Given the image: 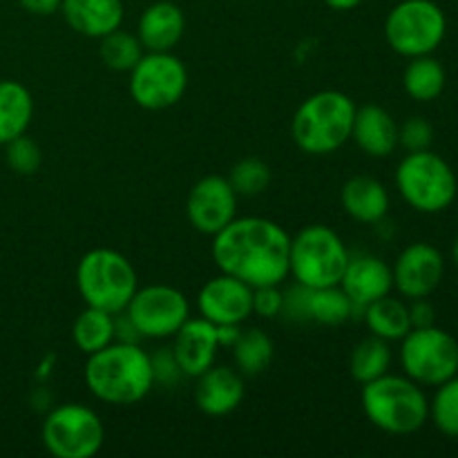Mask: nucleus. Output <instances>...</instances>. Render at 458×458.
I'll return each instance as SVG.
<instances>
[{"instance_id":"1","label":"nucleus","mask_w":458,"mask_h":458,"mask_svg":"<svg viewBox=\"0 0 458 458\" xmlns=\"http://www.w3.org/2000/svg\"><path fill=\"white\" fill-rule=\"evenodd\" d=\"M291 235L267 217H235L213 235L215 264L249 286L282 284L289 277Z\"/></svg>"},{"instance_id":"2","label":"nucleus","mask_w":458,"mask_h":458,"mask_svg":"<svg viewBox=\"0 0 458 458\" xmlns=\"http://www.w3.org/2000/svg\"><path fill=\"white\" fill-rule=\"evenodd\" d=\"M83 378L97 401L119 407L141 403L157 383L150 353L123 340L88 356Z\"/></svg>"},{"instance_id":"3","label":"nucleus","mask_w":458,"mask_h":458,"mask_svg":"<svg viewBox=\"0 0 458 458\" xmlns=\"http://www.w3.org/2000/svg\"><path fill=\"white\" fill-rule=\"evenodd\" d=\"M356 103L338 89H322L304 98L291 121L293 143L307 155H331L352 139Z\"/></svg>"},{"instance_id":"4","label":"nucleus","mask_w":458,"mask_h":458,"mask_svg":"<svg viewBox=\"0 0 458 458\" xmlns=\"http://www.w3.org/2000/svg\"><path fill=\"white\" fill-rule=\"evenodd\" d=\"M360 405L374 428L394 437H407L429 420V401L423 387L407 376L385 374L362 385Z\"/></svg>"},{"instance_id":"5","label":"nucleus","mask_w":458,"mask_h":458,"mask_svg":"<svg viewBox=\"0 0 458 458\" xmlns=\"http://www.w3.org/2000/svg\"><path fill=\"white\" fill-rule=\"evenodd\" d=\"M76 289L88 307L121 316L139 289L132 262L114 249H92L76 267Z\"/></svg>"},{"instance_id":"6","label":"nucleus","mask_w":458,"mask_h":458,"mask_svg":"<svg viewBox=\"0 0 458 458\" xmlns=\"http://www.w3.org/2000/svg\"><path fill=\"white\" fill-rule=\"evenodd\" d=\"M349 258L352 253L347 244L334 228L325 224H311L291 237L289 276H293L295 282L307 289L338 286Z\"/></svg>"},{"instance_id":"7","label":"nucleus","mask_w":458,"mask_h":458,"mask_svg":"<svg viewBox=\"0 0 458 458\" xmlns=\"http://www.w3.org/2000/svg\"><path fill=\"white\" fill-rule=\"evenodd\" d=\"M396 188L416 213L437 215L456 199L458 182L452 165L432 150L407 152L396 168Z\"/></svg>"},{"instance_id":"8","label":"nucleus","mask_w":458,"mask_h":458,"mask_svg":"<svg viewBox=\"0 0 458 458\" xmlns=\"http://www.w3.org/2000/svg\"><path fill=\"white\" fill-rule=\"evenodd\" d=\"M447 34L445 12L434 0H401L385 18L389 47L405 58L434 54Z\"/></svg>"},{"instance_id":"9","label":"nucleus","mask_w":458,"mask_h":458,"mask_svg":"<svg viewBox=\"0 0 458 458\" xmlns=\"http://www.w3.org/2000/svg\"><path fill=\"white\" fill-rule=\"evenodd\" d=\"M40 441L56 458H92L106 443V428L88 405L65 403L45 416Z\"/></svg>"},{"instance_id":"10","label":"nucleus","mask_w":458,"mask_h":458,"mask_svg":"<svg viewBox=\"0 0 458 458\" xmlns=\"http://www.w3.org/2000/svg\"><path fill=\"white\" fill-rule=\"evenodd\" d=\"M401 365L420 387H438L458 374V340L437 325L411 329L401 340Z\"/></svg>"},{"instance_id":"11","label":"nucleus","mask_w":458,"mask_h":458,"mask_svg":"<svg viewBox=\"0 0 458 458\" xmlns=\"http://www.w3.org/2000/svg\"><path fill=\"white\" fill-rule=\"evenodd\" d=\"M128 74L130 97L150 112L177 106L188 88L186 65L173 52H146Z\"/></svg>"},{"instance_id":"12","label":"nucleus","mask_w":458,"mask_h":458,"mask_svg":"<svg viewBox=\"0 0 458 458\" xmlns=\"http://www.w3.org/2000/svg\"><path fill=\"white\" fill-rule=\"evenodd\" d=\"M123 316L137 329L139 338H173L191 318V302L179 289L168 284H150L137 289Z\"/></svg>"},{"instance_id":"13","label":"nucleus","mask_w":458,"mask_h":458,"mask_svg":"<svg viewBox=\"0 0 458 458\" xmlns=\"http://www.w3.org/2000/svg\"><path fill=\"white\" fill-rule=\"evenodd\" d=\"M186 217L201 235H217L237 217V192L228 177L208 174L191 188L186 199Z\"/></svg>"},{"instance_id":"14","label":"nucleus","mask_w":458,"mask_h":458,"mask_svg":"<svg viewBox=\"0 0 458 458\" xmlns=\"http://www.w3.org/2000/svg\"><path fill=\"white\" fill-rule=\"evenodd\" d=\"M394 289L407 300L429 298L445 276V258L437 246L416 242L403 249L392 267Z\"/></svg>"},{"instance_id":"15","label":"nucleus","mask_w":458,"mask_h":458,"mask_svg":"<svg viewBox=\"0 0 458 458\" xmlns=\"http://www.w3.org/2000/svg\"><path fill=\"white\" fill-rule=\"evenodd\" d=\"M199 316L217 327H242L253 316V286L219 271L197 293Z\"/></svg>"},{"instance_id":"16","label":"nucleus","mask_w":458,"mask_h":458,"mask_svg":"<svg viewBox=\"0 0 458 458\" xmlns=\"http://www.w3.org/2000/svg\"><path fill=\"white\" fill-rule=\"evenodd\" d=\"M353 307L338 286H322V289H307V286H295L293 291L284 293V311L286 316L295 320H311L325 327H338L352 320Z\"/></svg>"},{"instance_id":"17","label":"nucleus","mask_w":458,"mask_h":458,"mask_svg":"<svg viewBox=\"0 0 458 458\" xmlns=\"http://www.w3.org/2000/svg\"><path fill=\"white\" fill-rule=\"evenodd\" d=\"M173 356L177 360L182 376L197 378L217 360L219 334L217 325L208 322L206 318H188L182 329L173 335Z\"/></svg>"},{"instance_id":"18","label":"nucleus","mask_w":458,"mask_h":458,"mask_svg":"<svg viewBox=\"0 0 458 458\" xmlns=\"http://www.w3.org/2000/svg\"><path fill=\"white\" fill-rule=\"evenodd\" d=\"M340 289L347 293L353 307L365 309L374 300L392 293V267L376 255H356V258L352 255L340 280Z\"/></svg>"},{"instance_id":"19","label":"nucleus","mask_w":458,"mask_h":458,"mask_svg":"<svg viewBox=\"0 0 458 458\" xmlns=\"http://www.w3.org/2000/svg\"><path fill=\"white\" fill-rule=\"evenodd\" d=\"M195 385V403L201 414L228 416L242 405L246 396L244 376L231 367H210L201 376H197Z\"/></svg>"},{"instance_id":"20","label":"nucleus","mask_w":458,"mask_h":458,"mask_svg":"<svg viewBox=\"0 0 458 458\" xmlns=\"http://www.w3.org/2000/svg\"><path fill=\"white\" fill-rule=\"evenodd\" d=\"M186 31L182 7L170 0H159L143 9L137 25V38L146 52H173Z\"/></svg>"},{"instance_id":"21","label":"nucleus","mask_w":458,"mask_h":458,"mask_svg":"<svg viewBox=\"0 0 458 458\" xmlns=\"http://www.w3.org/2000/svg\"><path fill=\"white\" fill-rule=\"evenodd\" d=\"M61 13L67 25L85 38H103L123 22V0H63Z\"/></svg>"},{"instance_id":"22","label":"nucleus","mask_w":458,"mask_h":458,"mask_svg":"<svg viewBox=\"0 0 458 458\" xmlns=\"http://www.w3.org/2000/svg\"><path fill=\"white\" fill-rule=\"evenodd\" d=\"M352 139L367 157L385 159L398 148V123L385 107L367 103L356 107Z\"/></svg>"},{"instance_id":"23","label":"nucleus","mask_w":458,"mask_h":458,"mask_svg":"<svg viewBox=\"0 0 458 458\" xmlns=\"http://www.w3.org/2000/svg\"><path fill=\"white\" fill-rule=\"evenodd\" d=\"M344 213L360 224H378L389 213V192L369 174H353L340 191Z\"/></svg>"},{"instance_id":"24","label":"nucleus","mask_w":458,"mask_h":458,"mask_svg":"<svg viewBox=\"0 0 458 458\" xmlns=\"http://www.w3.org/2000/svg\"><path fill=\"white\" fill-rule=\"evenodd\" d=\"M34 119V98L22 83L0 81V146L27 132Z\"/></svg>"},{"instance_id":"25","label":"nucleus","mask_w":458,"mask_h":458,"mask_svg":"<svg viewBox=\"0 0 458 458\" xmlns=\"http://www.w3.org/2000/svg\"><path fill=\"white\" fill-rule=\"evenodd\" d=\"M362 320L371 335H378L387 343H401L411 331L410 304L403 298H394L392 293L367 304L362 309Z\"/></svg>"},{"instance_id":"26","label":"nucleus","mask_w":458,"mask_h":458,"mask_svg":"<svg viewBox=\"0 0 458 458\" xmlns=\"http://www.w3.org/2000/svg\"><path fill=\"white\" fill-rule=\"evenodd\" d=\"M116 316L97 307H85L72 325V340L76 349L85 356L101 352L103 347L114 343Z\"/></svg>"},{"instance_id":"27","label":"nucleus","mask_w":458,"mask_h":458,"mask_svg":"<svg viewBox=\"0 0 458 458\" xmlns=\"http://www.w3.org/2000/svg\"><path fill=\"white\" fill-rule=\"evenodd\" d=\"M445 81V67L441 65V61H437L432 54H425V56L410 58V65L403 74V88L414 101L429 103L441 97Z\"/></svg>"},{"instance_id":"28","label":"nucleus","mask_w":458,"mask_h":458,"mask_svg":"<svg viewBox=\"0 0 458 458\" xmlns=\"http://www.w3.org/2000/svg\"><path fill=\"white\" fill-rule=\"evenodd\" d=\"M233 360L242 376H259L273 360V340L262 329H242L233 343Z\"/></svg>"},{"instance_id":"29","label":"nucleus","mask_w":458,"mask_h":458,"mask_svg":"<svg viewBox=\"0 0 458 458\" xmlns=\"http://www.w3.org/2000/svg\"><path fill=\"white\" fill-rule=\"evenodd\" d=\"M389 367H392V349H389L387 340L378 338V335H367L352 349L349 371H352L353 380H358L360 385L389 374Z\"/></svg>"},{"instance_id":"30","label":"nucleus","mask_w":458,"mask_h":458,"mask_svg":"<svg viewBox=\"0 0 458 458\" xmlns=\"http://www.w3.org/2000/svg\"><path fill=\"white\" fill-rule=\"evenodd\" d=\"M98 40H101V45H98V56H101L103 65L110 67L112 72H130L137 65L139 58L146 54L137 34L123 31L121 27Z\"/></svg>"},{"instance_id":"31","label":"nucleus","mask_w":458,"mask_h":458,"mask_svg":"<svg viewBox=\"0 0 458 458\" xmlns=\"http://www.w3.org/2000/svg\"><path fill=\"white\" fill-rule=\"evenodd\" d=\"M429 420L441 434L458 438V374L437 387L429 401Z\"/></svg>"},{"instance_id":"32","label":"nucleus","mask_w":458,"mask_h":458,"mask_svg":"<svg viewBox=\"0 0 458 458\" xmlns=\"http://www.w3.org/2000/svg\"><path fill=\"white\" fill-rule=\"evenodd\" d=\"M228 182L237 197H258L271 186V168L258 157H244L231 168Z\"/></svg>"},{"instance_id":"33","label":"nucleus","mask_w":458,"mask_h":458,"mask_svg":"<svg viewBox=\"0 0 458 458\" xmlns=\"http://www.w3.org/2000/svg\"><path fill=\"white\" fill-rule=\"evenodd\" d=\"M4 161H7L12 173L30 177V174L38 173L40 164H43V152L34 139L21 134L13 141L4 143Z\"/></svg>"},{"instance_id":"34","label":"nucleus","mask_w":458,"mask_h":458,"mask_svg":"<svg viewBox=\"0 0 458 458\" xmlns=\"http://www.w3.org/2000/svg\"><path fill=\"white\" fill-rule=\"evenodd\" d=\"M434 141V128L423 116H411L405 123L398 125V146L405 148L407 152L429 150Z\"/></svg>"},{"instance_id":"35","label":"nucleus","mask_w":458,"mask_h":458,"mask_svg":"<svg viewBox=\"0 0 458 458\" xmlns=\"http://www.w3.org/2000/svg\"><path fill=\"white\" fill-rule=\"evenodd\" d=\"M284 311V293L280 291V284L273 286H258L253 289V313L259 318H273L282 316Z\"/></svg>"},{"instance_id":"36","label":"nucleus","mask_w":458,"mask_h":458,"mask_svg":"<svg viewBox=\"0 0 458 458\" xmlns=\"http://www.w3.org/2000/svg\"><path fill=\"white\" fill-rule=\"evenodd\" d=\"M410 320L411 329H419V327H432L437 320V309L429 302L428 298L410 300Z\"/></svg>"},{"instance_id":"37","label":"nucleus","mask_w":458,"mask_h":458,"mask_svg":"<svg viewBox=\"0 0 458 458\" xmlns=\"http://www.w3.org/2000/svg\"><path fill=\"white\" fill-rule=\"evenodd\" d=\"M21 7L27 13H34V16H52V13L61 12L63 0H18Z\"/></svg>"},{"instance_id":"38","label":"nucleus","mask_w":458,"mask_h":458,"mask_svg":"<svg viewBox=\"0 0 458 458\" xmlns=\"http://www.w3.org/2000/svg\"><path fill=\"white\" fill-rule=\"evenodd\" d=\"M322 3H325L327 7L335 9V12H352V9H356L362 0H322Z\"/></svg>"},{"instance_id":"39","label":"nucleus","mask_w":458,"mask_h":458,"mask_svg":"<svg viewBox=\"0 0 458 458\" xmlns=\"http://www.w3.org/2000/svg\"><path fill=\"white\" fill-rule=\"evenodd\" d=\"M452 258H454V264L458 267V235L454 240V246H452Z\"/></svg>"}]
</instances>
